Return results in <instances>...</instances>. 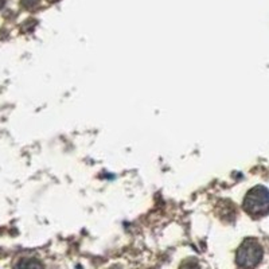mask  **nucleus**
Segmentation results:
<instances>
[{
	"mask_svg": "<svg viewBox=\"0 0 269 269\" xmlns=\"http://www.w3.org/2000/svg\"><path fill=\"white\" fill-rule=\"evenodd\" d=\"M38 3H39V0H22V4L26 8H34V7H37Z\"/></svg>",
	"mask_w": 269,
	"mask_h": 269,
	"instance_id": "obj_5",
	"label": "nucleus"
},
{
	"mask_svg": "<svg viewBox=\"0 0 269 269\" xmlns=\"http://www.w3.org/2000/svg\"><path fill=\"white\" fill-rule=\"evenodd\" d=\"M263 254L264 252H263V248L259 241L254 238H248L240 245L237 254H236V263H237L238 268L253 269L260 264Z\"/></svg>",
	"mask_w": 269,
	"mask_h": 269,
	"instance_id": "obj_1",
	"label": "nucleus"
},
{
	"mask_svg": "<svg viewBox=\"0 0 269 269\" xmlns=\"http://www.w3.org/2000/svg\"><path fill=\"white\" fill-rule=\"evenodd\" d=\"M3 4H4V1H3V0H0V7H3Z\"/></svg>",
	"mask_w": 269,
	"mask_h": 269,
	"instance_id": "obj_6",
	"label": "nucleus"
},
{
	"mask_svg": "<svg viewBox=\"0 0 269 269\" xmlns=\"http://www.w3.org/2000/svg\"><path fill=\"white\" fill-rule=\"evenodd\" d=\"M179 269H201V267L196 260H186L185 263H182Z\"/></svg>",
	"mask_w": 269,
	"mask_h": 269,
	"instance_id": "obj_4",
	"label": "nucleus"
},
{
	"mask_svg": "<svg viewBox=\"0 0 269 269\" xmlns=\"http://www.w3.org/2000/svg\"><path fill=\"white\" fill-rule=\"evenodd\" d=\"M14 269H43V265L37 259H22L16 263Z\"/></svg>",
	"mask_w": 269,
	"mask_h": 269,
	"instance_id": "obj_3",
	"label": "nucleus"
},
{
	"mask_svg": "<svg viewBox=\"0 0 269 269\" xmlns=\"http://www.w3.org/2000/svg\"><path fill=\"white\" fill-rule=\"evenodd\" d=\"M244 209L253 217H263L268 214L269 191L263 186H257V187L252 189L245 196Z\"/></svg>",
	"mask_w": 269,
	"mask_h": 269,
	"instance_id": "obj_2",
	"label": "nucleus"
},
{
	"mask_svg": "<svg viewBox=\"0 0 269 269\" xmlns=\"http://www.w3.org/2000/svg\"><path fill=\"white\" fill-rule=\"evenodd\" d=\"M49 1H57V0H49Z\"/></svg>",
	"mask_w": 269,
	"mask_h": 269,
	"instance_id": "obj_7",
	"label": "nucleus"
}]
</instances>
